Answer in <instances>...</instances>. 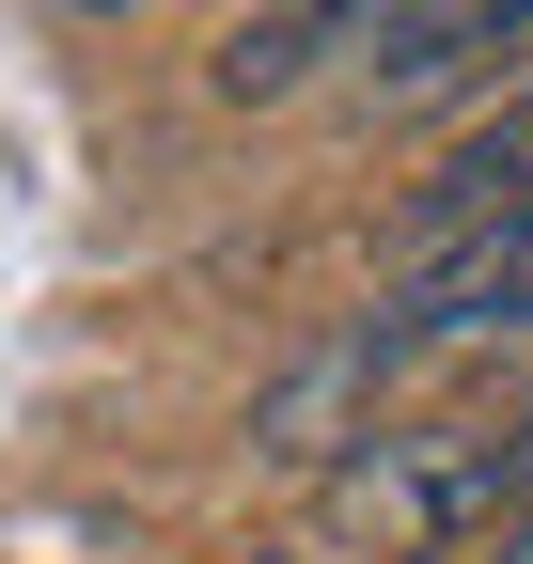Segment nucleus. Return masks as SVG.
<instances>
[{"label": "nucleus", "instance_id": "1", "mask_svg": "<svg viewBox=\"0 0 533 564\" xmlns=\"http://www.w3.org/2000/svg\"><path fill=\"white\" fill-rule=\"evenodd\" d=\"M487 518H502V440H471V423H409V440H361L329 470V533L377 564H439Z\"/></svg>", "mask_w": 533, "mask_h": 564}, {"label": "nucleus", "instance_id": "2", "mask_svg": "<svg viewBox=\"0 0 533 564\" xmlns=\"http://www.w3.org/2000/svg\"><path fill=\"white\" fill-rule=\"evenodd\" d=\"M329 47L392 110H424V95H455V79H487V63L533 47V0H377V17H329Z\"/></svg>", "mask_w": 533, "mask_h": 564}, {"label": "nucleus", "instance_id": "3", "mask_svg": "<svg viewBox=\"0 0 533 564\" xmlns=\"http://www.w3.org/2000/svg\"><path fill=\"white\" fill-rule=\"evenodd\" d=\"M502 220H533V79L439 158V188L409 204V267H439V251H471V236H502Z\"/></svg>", "mask_w": 533, "mask_h": 564}, {"label": "nucleus", "instance_id": "4", "mask_svg": "<svg viewBox=\"0 0 533 564\" xmlns=\"http://www.w3.org/2000/svg\"><path fill=\"white\" fill-rule=\"evenodd\" d=\"M455 329H533V220H502V236H471V251L409 267V299H392L377 345H455Z\"/></svg>", "mask_w": 533, "mask_h": 564}, {"label": "nucleus", "instance_id": "5", "mask_svg": "<svg viewBox=\"0 0 533 564\" xmlns=\"http://www.w3.org/2000/svg\"><path fill=\"white\" fill-rule=\"evenodd\" d=\"M329 47V17H236L220 32V95L251 110V95H298V63Z\"/></svg>", "mask_w": 533, "mask_h": 564}, {"label": "nucleus", "instance_id": "6", "mask_svg": "<svg viewBox=\"0 0 533 564\" xmlns=\"http://www.w3.org/2000/svg\"><path fill=\"white\" fill-rule=\"evenodd\" d=\"M502 518H533V423L502 440Z\"/></svg>", "mask_w": 533, "mask_h": 564}, {"label": "nucleus", "instance_id": "7", "mask_svg": "<svg viewBox=\"0 0 533 564\" xmlns=\"http://www.w3.org/2000/svg\"><path fill=\"white\" fill-rule=\"evenodd\" d=\"M502 564H533V518H518V533H502Z\"/></svg>", "mask_w": 533, "mask_h": 564}, {"label": "nucleus", "instance_id": "8", "mask_svg": "<svg viewBox=\"0 0 533 564\" xmlns=\"http://www.w3.org/2000/svg\"><path fill=\"white\" fill-rule=\"evenodd\" d=\"M236 564H283V549H236Z\"/></svg>", "mask_w": 533, "mask_h": 564}]
</instances>
